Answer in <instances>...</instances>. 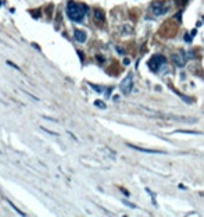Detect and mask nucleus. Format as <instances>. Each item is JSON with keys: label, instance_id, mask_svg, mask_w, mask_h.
<instances>
[{"label": "nucleus", "instance_id": "obj_1", "mask_svg": "<svg viewBox=\"0 0 204 217\" xmlns=\"http://www.w3.org/2000/svg\"><path fill=\"white\" fill-rule=\"evenodd\" d=\"M88 13V6L84 3H76V2H70L67 3V16L71 21L74 22H82L85 14Z\"/></svg>", "mask_w": 204, "mask_h": 217}, {"label": "nucleus", "instance_id": "obj_2", "mask_svg": "<svg viewBox=\"0 0 204 217\" xmlns=\"http://www.w3.org/2000/svg\"><path fill=\"white\" fill-rule=\"evenodd\" d=\"M167 63V59L164 57L162 54H154L149 61H147V65L152 71H158L162 65H165Z\"/></svg>", "mask_w": 204, "mask_h": 217}, {"label": "nucleus", "instance_id": "obj_3", "mask_svg": "<svg viewBox=\"0 0 204 217\" xmlns=\"http://www.w3.org/2000/svg\"><path fill=\"white\" fill-rule=\"evenodd\" d=\"M132 88H134V75H132V74H128V75L121 81L120 91L122 92L124 95H129L132 92Z\"/></svg>", "mask_w": 204, "mask_h": 217}, {"label": "nucleus", "instance_id": "obj_4", "mask_svg": "<svg viewBox=\"0 0 204 217\" xmlns=\"http://www.w3.org/2000/svg\"><path fill=\"white\" fill-rule=\"evenodd\" d=\"M150 10H152V13L154 14V16H161V14L167 13L168 8L165 7L164 2H161V0H156V2H153L152 4H150Z\"/></svg>", "mask_w": 204, "mask_h": 217}, {"label": "nucleus", "instance_id": "obj_5", "mask_svg": "<svg viewBox=\"0 0 204 217\" xmlns=\"http://www.w3.org/2000/svg\"><path fill=\"white\" fill-rule=\"evenodd\" d=\"M171 60H172V63L176 65L178 68H183L186 64V56L183 54V52L181 53H174L172 56H171Z\"/></svg>", "mask_w": 204, "mask_h": 217}, {"label": "nucleus", "instance_id": "obj_6", "mask_svg": "<svg viewBox=\"0 0 204 217\" xmlns=\"http://www.w3.org/2000/svg\"><path fill=\"white\" fill-rule=\"evenodd\" d=\"M129 148H132V149L135 150H139V152H143V153H152V154H162L165 152H162V150H157V149H146V148H140V146H135V145H131L128 144Z\"/></svg>", "mask_w": 204, "mask_h": 217}, {"label": "nucleus", "instance_id": "obj_7", "mask_svg": "<svg viewBox=\"0 0 204 217\" xmlns=\"http://www.w3.org/2000/svg\"><path fill=\"white\" fill-rule=\"evenodd\" d=\"M74 38H75V40H78L79 43H84L85 40H86V32L82 31V29H75V31H74Z\"/></svg>", "mask_w": 204, "mask_h": 217}, {"label": "nucleus", "instance_id": "obj_8", "mask_svg": "<svg viewBox=\"0 0 204 217\" xmlns=\"http://www.w3.org/2000/svg\"><path fill=\"white\" fill-rule=\"evenodd\" d=\"M94 18H96L97 21H103V20H104V13H103V10L96 8V10H94Z\"/></svg>", "mask_w": 204, "mask_h": 217}, {"label": "nucleus", "instance_id": "obj_9", "mask_svg": "<svg viewBox=\"0 0 204 217\" xmlns=\"http://www.w3.org/2000/svg\"><path fill=\"white\" fill-rule=\"evenodd\" d=\"M176 92V91H175ZM176 93H178V96L181 97V99L183 100V102L185 103H189V105H190L192 102H193V99H192V97H189V96H186V95H183V93H181V92H176Z\"/></svg>", "mask_w": 204, "mask_h": 217}, {"label": "nucleus", "instance_id": "obj_10", "mask_svg": "<svg viewBox=\"0 0 204 217\" xmlns=\"http://www.w3.org/2000/svg\"><path fill=\"white\" fill-rule=\"evenodd\" d=\"M94 106H96V107H99V109H102V110H106V109H107L106 103L102 102V100H96V102H94Z\"/></svg>", "mask_w": 204, "mask_h": 217}, {"label": "nucleus", "instance_id": "obj_11", "mask_svg": "<svg viewBox=\"0 0 204 217\" xmlns=\"http://www.w3.org/2000/svg\"><path fill=\"white\" fill-rule=\"evenodd\" d=\"M176 132H182V134H193V135H202L203 132H199V131H186V130H178Z\"/></svg>", "mask_w": 204, "mask_h": 217}, {"label": "nucleus", "instance_id": "obj_12", "mask_svg": "<svg viewBox=\"0 0 204 217\" xmlns=\"http://www.w3.org/2000/svg\"><path fill=\"white\" fill-rule=\"evenodd\" d=\"M7 202H8V205H10V206H11V207H13V209H14V210H16V212H17V213H20V215H21V216H25V213H24V212H21V210H20V209H18V207H17V206H16V205H14V203H11V202H10V200H7Z\"/></svg>", "mask_w": 204, "mask_h": 217}, {"label": "nucleus", "instance_id": "obj_13", "mask_svg": "<svg viewBox=\"0 0 204 217\" xmlns=\"http://www.w3.org/2000/svg\"><path fill=\"white\" fill-rule=\"evenodd\" d=\"M122 203L125 205V206L131 207V209H135V207H136V205H134V203H131V202H128V200H126V199H124V200H122Z\"/></svg>", "mask_w": 204, "mask_h": 217}, {"label": "nucleus", "instance_id": "obj_14", "mask_svg": "<svg viewBox=\"0 0 204 217\" xmlns=\"http://www.w3.org/2000/svg\"><path fill=\"white\" fill-rule=\"evenodd\" d=\"M89 85H90V87L93 88V89H94V91H96V92H103V89L100 88V87H96V85H92V84H89Z\"/></svg>", "mask_w": 204, "mask_h": 217}, {"label": "nucleus", "instance_id": "obj_15", "mask_svg": "<svg viewBox=\"0 0 204 217\" xmlns=\"http://www.w3.org/2000/svg\"><path fill=\"white\" fill-rule=\"evenodd\" d=\"M7 65H11V67H13V68H16V70H20V67H18V65H16V64L13 63V61H7Z\"/></svg>", "mask_w": 204, "mask_h": 217}, {"label": "nucleus", "instance_id": "obj_16", "mask_svg": "<svg viewBox=\"0 0 204 217\" xmlns=\"http://www.w3.org/2000/svg\"><path fill=\"white\" fill-rule=\"evenodd\" d=\"M117 52H118V53H120V54H124V50H122V49H121V47H120V46H117Z\"/></svg>", "mask_w": 204, "mask_h": 217}, {"label": "nucleus", "instance_id": "obj_17", "mask_svg": "<svg viewBox=\"0 0 204 217\" xmlns=\"http://www.w3.org/2000/svg\"><path fill=\"white\" fill-rule=\"evenodd\" d=\"M185 40L186 42H190V36H189V35H185Z\"/></svg>", "mask_w": 204, "mask_h": 217}, {"label": "nucleus", "instance_id": "obj_18", "mask_svg": "<svg viewBox=\"0 0 204 217\" xmlns=\"http://www.w3.org/2000/svg\"><path fill=\"white\" fill-rule=\"evenodd\" d=\"M131 63V60H129V59H124V64H129Z\"/></svg>", "mask_w": 204, "mask_h": 217}, {"label": "nucleus", "instance_id": "obj_19", "mask_svg": "<svg viewBox=\"0 0 204 217\" xmlns=\"http://www.w3.org/2000/svg\"><path fill=\"white\" fill-rule=\"evenodd\" d=\"M121 191H122V192H124V194H125L126 196H129V192H128V191H125V189H124V188H121Z\"/></svg>", "mask_w": 204, "mask_h": 217}]
</instances>
